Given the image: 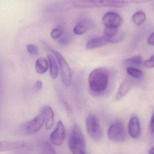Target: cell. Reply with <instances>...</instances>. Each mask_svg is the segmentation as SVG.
I'll list each match as a JSON object with an SVG mask.
<instances>
[{
    "instance_id": "cell-28",
    "label": "cell",
    "mask_w": 154,
    "mask_h": 154,
    "mask_svg": "<svg viewBox=\"0 0 154 154\" xmlns=\"http://www.w3.org/2000/svg\"><path fill=\"white\" fill-rule=\"evenodd\" d=\"M147 42L148 44L150 46H154V32H152L148 37L147 39Z\"/></svg>"
},
{
    "instance_id": "cell-22",
    "label": "cell",
    "mask_w": 154,
    "mask_h": 154,
    "mask_svg": "<svg viewBox=\"0 0 154 154\" xmlns=\"http://www.w3.org/2000/svg\"><path fill=\"white\" fill-rule=\"evenodd\" d=\"M118 28L105 27L104 30L105 36L108 37H113L118 33Z\"/></svg>"
},
{
    "instance_id": "cell-4",
    "label": "cell",
    "mask_w": 154,
    "mask_h": 154,
    "mask_svg": "<svg viewBox=\"0 0 154 154\" xmlns=\"http://www.w3.org/2000/svg\"><path fill=\"white\" fill-rule=\"evenodd\" d=\"M68 144L72 154H86L85 137L77 125L74 126L71 133Z\"/></svg>"
},
{
    "instance_id": "cell-2",
    "label": "cell",
    "mask_w": 154,
    "mask_h": 154,
    "mask_svg": "<svg viewBox=\"0 0 154 154\" xmlns=\"http://www.w3.org/2000/svg\"><path fill=\"white\" fill-rule=\"evenodd\" d=\"M110 73L104 68H98L91 71L89 76V86L95 94L105 92L109 83Z\"/></svg>"
},
{
    "instance_id": "cell-15",
    "label": "cell",
    "mask_w": 154,
    "mask_h": 154,
    "mask_svg": "<svg viewBox=\"0 0 154 154\" xmlns=\"http://www.w3.org/2000/svg\"><path fill=\"white\" fill-rule=\"evenodd\" d=\"M45 125L47 129H50L54 125V113L50 107H46L42 110Z\"/></svg>"
},
{
    "instance_id": "cell-25",
    "label": "cell",
    "mask_w": 154,
    "mask_h": 154,
    "mask_svg": "<svg viewBox=\"0 0 154 154\" xmlns=\"http://www.w3.org/2000/svg\"><path fill=\"white\" fill-rule=\"evenodd\" d=\"M63 33L62 29L60 28H56L52 30L51 32V37L52 38L56 39L60 38Z\"/></svg>"
},
{
    "instance_id": "cell-29",
    "label": "cell",
    "mask_w": 154,
    "mask_h": 154,
    "mask_svg": "<svg viewBox=\"0 0 154 154\" xmlns=\"http://www.w3.org/2000/svg\"><path fill=\"white\" fill-rule=\"evenodd\" d=\"M150 129L152 134H153L154 132V119L153 114L152 116V118H151V121H150Z\"/></svg>"
},
{
    "instance_id": "cell-7",
    "label": "cell",
    "mask_w": 154,
    "mask_h": 154,
    "mask_svg": "<svg viewBox=\"0 0 154 154\" xmlns=\"http://www.w3.org/2000/svg\"><path fill=\"white\" fill-rule=\"evenodd\" d=\"M108 136L109 140L115 143H121L126 138L124 123L117 120L112 124L108 131Z\"/></svg>"
},
{
    "instance_id": "cell-14",
    "label": "cell",
    "mask_w": 154,
    "mask_h": 154,
    "mask_svg": "<svg viewBox=\"0 0 154 154\" xmlns=\"http://www.w3.org/2000/svg\"><path fill=\"white\" fill-rule=\"evenodd\" d=\"M133 82L129 79L124 81L120 85L116 95V99L119 100L123 98L129 92L133 86Z\"/></svg>"
},
{
    "instance_id": "cell-17",
    "label": "cell",
    "mask_w": 154,
    "mask_h": 154,
    "mask_svg": "<svg viewBox=\"0 0 154 154\" xmlns=\"http://www.w3.org/2000/svg\"><path fill=\"white\" fill-rule=\"evenodd\" d=\"M50 66V75L52 79H57L58 75V67L54 57L51 55L47 57Z\"/></svg>"
},
{
    "instance_id": "cell-30",
    "label": "cell",
    "mask_w": 154,
    "mask_h": 154,
    "mask_svg": "<svg viewBox=\"0 0 154 154\" xmlns=\"http://www.w3.org/2000/svg\"><path fill=\"white\" fill-rule=\"evenodd\" d=\"M43 84H42V82L41 81L39 80L36 82V84H35V87L38 90H40L42 88Z\"/></svg>"
},
{
    "instance_id": "cell-19",
    "label": "cell",
    "mask_w": 154,
    "mask_h": 154,
    "mask_svg": "<svg viewBox=\"0 0 154 154\" xmlns=\"http://www.w3.org/2000/svg\"><path fill=\"white\" fill-rule=\"evenodd\" d=\"M124 63L126 65L131 66V67H139L143 64V60L141 56H134L125 60Z\"/></svg>"
},
{
    "instance_id": "cell-6",
    "label": "cell",
    "mask_w": 154,
    "mask_h": 154,
    "mask_svg": "<svg viewBox=\"0 0 154 154\" xmlns=\"http://www.w3.org/2000/svg\"><path fill=\"white\" fill-rule=\"evenodd\" d=\"M124 38V35L123 33H118L113 37L106 36L93 38L88 42L86 45V48L88 50L101 48L108 44H117L123 42Z\"/></svg>"
},
{
    "instance_id": "cell-5",
    "label": "cell",
    "mask_w": 154,
    "mask_h": 154,
    "mask_svg": "<svg viewBox=\"0 0 154 154\" xmlns=\"http://www.w3.org/2000/svg\"><path fill=\"white\" fill-rule=\"evenodd\" d=\"M86 128L88 134L94 141L102 139L103 132L99 119L94 114H90L86 119Z\"/></svg>"
},
{
    "instance_id": "cell-16",
    "label": "cell",
    "mask_w": 154,
    "mask_h": 154,
    "mask_svg": "<svg viewBox=\"0 0 154 154\" xmlns=\"http://www.w3.org/2000/svg\"><path fill=\"white\" fill-rule=\"evenodd\" d=\"M49 69V62L45 58L40 57L38 59L35 63L36 72L40 75L45 74Z\"/></svg>"
},
{
    "instance_id": "cell-8",
    "label": "cell",
    "mask_w": 154,
    "mask_h": 154,
    "mask_svg": "<svg viewBox=\"0 0 154 154\" xmlns=\"http://www.w3.org/2000/svg\"><path fill=\"white\" fill-rule=\"evenodd\" d=\"M45 122L43 112L40 113L34 118L24 125V132L28 135L33 134L39 131Z\"/></svg>"
},
{
    "instance_id": "cell-9",
    "label": "cell",
    "mask_w": 154,
    "mask_h": 154,
    "mask_svg": "<svg viewBox=\"0 0 154 154\" xmlns=\"http://www.w3.org/2000/svg\"><path fill=\"white\" fill-rule=\"evenodd\" d=\"M102 22L105 27L118 28L123 23V19L118 14L108 12L102 17Z\"/></svg>"
},
{
    "instance_id": "cell-21",
    "label": "cell",
    "mask_w": 154,
    "mask_h": 154,
    "mask_svg": "<svg viewBox=\"0 0 154 154\" xmlns=\"http://www.w3.org/2000/svg\"><path fill=\"white\" fill-rule=\"evenodd\" d=\"M40 154H56L54 148L49 143H42L41 146Z\"/></svg>"
},
{
    "instance_id": "cell-26",
    "label": "cell",
    "mask_w": 154,
    "mask_h": 154,
    "mask_svg": "<svg viewBox=\"0 0 154 154\" xmlns=\"http://www.w3.org/2000/svg\"><path fill=\"white\" fill-rule=\"evenodd\" d=\"M144 66L146 68L152 69L154 67V56L153 55L149 59L144 62Z\"/></svg>"
},
{
    "instance_id": "cell-27",
    "label": "cell",
    "mask_w": 154,
    "mask_h": 154,
    "mask_svg": "<svg viewBox=\"0 0 154 154\" xmlns=\"http://www.w3.org/2000/svg\"><path fill=\"white\" fill-rule=\"evenodd\" d=\"M115 1H119V2H124L127 3L141 4L144 3L149 2L152 0H115Z\"/></svg>"
},
{
    "instance_id": "cell-18",
    "label": "cell",
    "mask_w": 154,
    "mask_h": 154,
    "mask_svg": "<svg viewBox=\"0 0 154 154\" xmlns=\"http://www.w3.org/2000/svg\"><path fill=\"white\" fill-rule=\"evenodd\" d=\"M146 14L143 11H139L134 14L132 16L133 23L137 26H141L146 20Z\"/></svg>"
},
{
    "instance_id": "cell-12",
    "label": "cell",
    "mask_w": 154,
    "mask_h": 154,
    "mask_svg": "<svg viewBox=\"0 0 154 154\" xmlns=\"http://www.w3.org/2000/svg\"><path fill=\"white\" fill-rule=\"evenodd\" d=\"M24 141H6L0 140V152L13 151L23 148L26 146Z\"/></svg>"
},
{
    "instance_id": "cell-31",
    "label": "cell",
    "mask_w": 154,
    "mask_h": 154,
    "mask_svg": "<svg viewBox=\"0 0 154 154\" xmlns=\"http://www.w3.org/2000/svg\"><path fill=\"white\" fill-rule=\"evenodd\" d=\"M148 154H154V147H152L151 150H150Z\"/></svg>"
},
{
    "instance_id": "cell-10",
    "label": "cell",
    "mask_w": 154,
    "mask_h": 154,
    "mask_svg": "<svg viewBox=\"0 0 154 154\" xmlns=\"http://www.w3.org/2000/svg\"><path fill=\"white\" fill-rule=\"evenodd\" d=\"M66 137V130L65 127L61 121L57 124L55 129L51 134L50 139L52 143L57 146L62 144Z\"/></svg>"
},
{
    "instance_id": "cell-24",
    "label": "cell",
    "mask_w": 154,
    "mask_h": 154,
    "mask_svg": "<svg viewBox=\"0 0 154 154\" xmlns=\"http://www.w3.org/2000/svg\"><path fill=\"white\" fill-rule=\"evenodd\" d=\"M27 51L31 55L37 56L39 55V51L38 47L33 44H28L26 46Z\"/></svg>"
},
{
    "instance_id": "cell-32",
    "label": "cell",
    "mask_w": 154,
    "mask_h": 154,
    "mask_svg": "<svg viewBox=\"0 0 154 154\" xmlns=\"http://www.w3.org/2000/svg\"></svg>"
},
{
    "instance_id": "cell-20",
    "label": "cell",
    "mask_w": 154,
    "mask_h": 154,
    "mask_svg": "<svg viewBox=\"0 0 154 154\" xmlns=\"http://www.w3.org/2000/svg\"><path fill=\"white\" fill-rule=\"evenodd\" d=\"M127 72L129 76L134 79H140L143 75L142 70L134 67H128L127 68Z\"/></svg>"
},
{
    "instance_id": "cell-13",
    "label": "cell",
    "mask_w": 154,
    "mask_h": 154,
    "mask_svg": "<svg viewBox=\"0 0 154 154\" xmlns=\"http://www.w3.org/2000/svg\"><path fill=\"white\" fill-rule=\"evenodd\" d=\"M92 26V23L90 20L85 18L81 19L75 25L73 31L76 35H83Z\"/></svg>"
},
{
    "instance_id": "cell-3",
    "label": "cell",
    "mask_w": 154,
    "mask_h": 154,
    "mask_svg": "<svg viewBox=\"0 0 154 154\" xmlns=\"http://www.w3.org/2000/svg\"><path fill=\"white\" fill-rule=\"evenodd\" d=\"M42 43L50 51H51L52 53H53L57 58L62 83L66 88H68L71 84L72 79V74L69 65L61 53L50 47L46 42L42 41Z\"/></svg>"
},
{
    "instance_id": "cell-11",
    "label": "cell",
    "mask_w": 154,
    "mask_h": 154,
    "mask_svg": "<svg viewBox=\"0 0 154 154\" xmlns=\"http://www.w3.org/2000/svg\"><path fill=\"white\" fill-rule=\"evenodd\" d=\"M128 131L131 137L137 139L141 133L140 121L137 116H134L130 119L128 125Z\"/></svg>"
},
{
    "instance_id": "cell-23",
    "label": "cell",
    "mask_w": 154,
    "mask_h": 154,
    "mask_svg": "<svg viewBox=\"0 0 154 154\" xmlns=\"http://www.w3.org/2000/svg\"><path fill=\"white\" fill-rule=\"evenodd\" d=\"M64 108L66 109V112L68 114L69 118L71 120H73L74 119V114L73 109L71 106L67 101H64L63 102Z\"/></svg>"
},
{
    "instance_id": "cell-1",
    "label": "cell",
    "mask_w": 154,
    "mask_h": 154,
    "mask_svg": "<svg viewBox=\"0 0 154 154\" xmlns=\"http://www.w3.org/2000/svg\"><path fill=\"white\" fill-rule=\"evenodd\" d=\"M65 7L68 8H96L102 7L122 8L128 5L124 2L115 0H67Z\"/></svg>"
}]
</instances>
